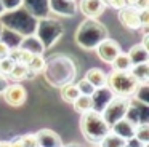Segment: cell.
Wrapping results in <instances>:
<instances>
[{
  "instance_id": "cell-1",
  "label": "cell",
  "mask_w": 149,
  "mask_h": 147,
  "mask_svg": "<svg viewBox=\"0 0 149 147\" xmlns=\"http://www.w3.org/2000/svg\"><path fill=\"white\" fill-rule=\"evenodd\" d=\"M79 128L84 137L91 144H100V141L111 131L109 125L103 118L101 112L96 110H88L80 115L79 120Z\"/></svg>"
},
{
  "instance_id": "cell-2",
  "label": "cell",
  "mask_w": 149,
  "mask_h": 147,
  "mask_svg": "<svg viewBox=\"0 0 149 147\" xmlns=\"http://www.w3.org/2000/svg\"><path fill=\"white\" fill-rule=\"evenodd\" d=\"M106 88L111 89L114 96H123V98H133L139 83L132 77L130 72H116L112 70L106 77Z\"/></svg>"
},
{
  "instance_id": "cell-3",
  "label": "cell",
  "mask_w": 149,
  "mask_h": 147,
  "mask_svg": "<svg viewBox=\"0 0 149 147\" xmlns=\"http://www.w3.org/2000/svg\"><path fill=\"white\" fill-rule=\"evenodd\" d=\"M130 107V98H123V96H114L109 101V104L103 109L101 115L106 120V123L109 125V128L112 126L116 121H119L120 118H123L128 112Z\"/></svg>"
},
{
  "instance_id": "cell-4",
  "label": "cell",
  "mask_w": 149,
  "mask_h": 147,
  "mask_svg": "<svg viewBox=\"0 0 149 147\" xmlns=\"http://www.w3.org/2000/svg\"><path fill=\"white\" fill-rule=\"evenodd\" d=\"M80 32H87V37H80L77 38V43L80 45L82 48H96V45L100 43L101 40L107 37L106 35V29L100 24V22H91V19H88L87 22L80 26L79 29Z\"/></svg>"
},
{
  "instance_id": "cell-5",
  "label": "cell",
  "mask_w": 149,
  "mask_h": 147,
  "mask_svg": "<svg viewBox=\"0 0 149 147\" xmlns=\"http://www.w3.org/2000/svg\"><path fill=\"white\" fill-rule=\"evenodd\" d=\"M5 102L11 107H21L27 101V89L21 83H8L2 93Z\"/></svg>"
},
{
  "instance_id": "cell-6",
  "label": "cell",
  "mask_w": 149,
  "mask_h": 147,
  "mask_svg": "<svg viewBox=\"0 0 149 147\" xmlns=\"http://www.w3.org/2000/svg\"><path fill=\"white\" fill-rule=\"evenodd\" d=\"M96 54L98 58H100L103 62L106 64H111L114 59H116V56L122 51V48H120V43L117 40H114V38H109L106 37L104 40H101L100 43L96 45Z\"/></svg>"
},
{
  "instance_id": "cell-7",
  "label": "cell",
  "mask_w": 149,
  "mask_h": 147,
  "mask_svg": "<svg viewBox=\"0 0 149 147\" xmlns=\"http://www.w3.org/2000/svg\"><path fill=\"white\" fill-rule=\"evenodd\" d=\"M106 2L104 0H80L79 2V10L80 13L88 19H96L106 10Z\"/></svg>"
},
{
  "instance_id": "cell-8",
  "label": "cell",
  "mask_w": 149,
  "mask_h": 147,
  "mask_svg": "<svg viewBox=\"0 0 149 147\" xmlns=\"http://www.w3.org/2000/svg\"><path fill=\"white\" fill-rule=\"evenodd\" d=\"M117 18H119L120 24H122L123 27H127L128 31H138V29H141V22H139V11H138V10L130 8V6H125V8L119 10Z\"/></svg>"
},
{
  "instance_id": "cell-9",
  "label": "cell",
  "mask_w": 149,
  "mask_h": 147,
  "mask_svg": "<svg viewBox=\"0 0 149 147\" xmlns=\"http://www.w3.org/2000/svg\"><path fill=\"white\" fill-rule=\"evenodd\" d=\"M39 147H63V139L56 131L50 128H42L36 133Z\"/></svg>"
},
{
  "instance_id": "cell-10",
  "label": "cell",
  "mask_w": 149,
  "mask_h": 147,
  "mask_svg": "<svg viewBox=\"0 0 149 147\" xmlns=\"http://www.w3.org/2000/svg\"><path fill=\"white\" fill-rule=\"evenodd\" d=\"M135 128H136V123H133L130 118L123 117L111 126V131L127 141V139H132V137L135 136Z\"/></svg>"
},
{
  "instance_id": "cell-11",
  "label": "cell",
  "mask_w": 149,
  "mask_h": 147,
  "mask_svg": "<svg viewBox=\"0 0 149 147\" xmlns=\"http://www.w3.org/2000/svg\"><path fill=\"white\" fill-rule=\"evenodd\" d=\"M114 98V94L111 93L109 88L103 86V88H96L91 94V101H93V110L103 112V109L109 104V101Z\"/></svg>"
},
{
  "instance_id": "cell-12",
  "label": "cell",
  "mask_w": 149,
  "mask_h": 147,
  "mask_svg": "<svg viewBox=\"0 0 149 147\" xmlns=\"http://www.w3.org/2000/svg\"><path fill=\"white\" fill-rule=\"evenodd\" d=\"M106 77H107V74L103 69H100V67H91V69H88L85 72L84 78L93 88H103V86H106Z\"/></svg>"
},
{
  "instance_id": "cell-13",
  "label": "cell",
  "mask_w": 149,
  "mask_h": 147,
  "mask_svg": "<svg viewBox=\"0 0 149 147\" xmlns=\"http://www.w3.org/2000/svg\"><path fill=\"white\" fill-rule=\"evenodd\" d=\"M130 61H132V66H136V64H146L149 61V50L144 48L141 43H136L127 51Z\"/></svg>"
},
{
  "instance_id": "cell-14",
  "label": "cell",
  "mask_w": 149,
  "mask_h": 147,
  "mask_svg": "<svg viewBox=\"0 0 149 147\" xmlns=\"http://www.w3.org/2000/svg\"><path fill=\"white\" fill-rule=\"evenodd\" d=\"M50 6L55 13L63 16H71L75 13V3L74 0H48Z\"/></svg>"
},
{
  "instance_id": "cell-15",
  "label": "cell",
  "mask_w": 149,
  "mask_h": 147,
  "mask_svg": "<svg viewBox=\"0 0 149 147\" xmlns=\"http://www.w3.org/2000/svg\"><path fill=\"white\" fill-rule=\"evenodd\" d=\"M132 74V77L139 83V85H148L149 82V64H136L132 66V69L128 70Z\"/></svg>"
},
{
  "instance_id": "cell-16",
  "label": "cell",
  "mask_w": 149,
  "mask_h": 147,
  "mask_svg": "<svg viewBox=\"0 0 149 147\" xmlns=\"http://www.w3.org/2000/svg\"><path fill=\"white\" fill-rule=\"evenodd\" d=\"M32 56H34V53H31L29 50H26V48H23V46L11 48V51H10L11 59H13L16 64H24V66L29 64V61L32 59Z\"/></svg>"
},
{
  "instance_id": "cell-17",
  "label": "cell",
  "mask_w": 149,
  "mask_h": 147,
  "mask_svg": "<svg viewBox=\"0 0 149 147\" xmlns=\"http://www.w3.org/2000/svg\"><path fill=\"white\" fill-rule=\"evenodd\" d=\"M111 67H112V70H116V72H128V70L132 69V61H130L128 54L120 51L116 56V59L111 62Z\"/></svg>"
},
{
  "instance_id": "cell-18",
  "label": "cell",
  "mask_w": 149,
  "mask_h": 147,
  "mask_svg": "<svg viewBox=\"0 0 149 147\" xmlns=\"http://www.w3.org/2000/svg\"><path fill=\"white\" fill-rule=\"evenodd\" d=\"M31 75H34V74H31V72H29L27 66H24V64H15V67L11 69V72L8 74L7 78L13 80L15 83H21L23 80L29 78Z\"/></svg>"
},
{
  "instance_id": "cell-19",
  "label": "cell",
  "mask_w": 149,
  "mask_h": 147,
  "mask_svg": "<svg viewBox=\"0 0 149 147\" xmlns=\"http://www.w3.org/2000/svg\"><path fill=\"white\" fill-rule=\"evenodd\" d=\"M59 93H61V98L64 102H68V104H72V102L75 101V99L80 96V93H79V88L77 85H75L74 82L72 83H68V85H63L61 88H59Z\"/></svg>"
},
{
  "instance_id": "cell-20",
  "label": "cell",
  "mask_w": 149,
  "mask_h": 147,
  "mask_svg": "<svg viewBox=\"0 0 149 147\" xmlns=\"http://www.w3.org/2000/svg\"><path fill=\"white\" fill-rule=\"evenodd\" d=\"M72 107L77 114H85L88 110H93V101H91V96L87 94H80L74 102H72Z\"/></svg>"
},
{
  "instance_id": "cell-21",
  "label": "cell",
  "mask_w": 149,
  "mask_h": 147,
  "mask_svg": "<svg viewBox=\"0 0 149 147\" xmlns=\"http://www.w3.org/2000/svg\"><path fill=\"white\" fill-rule=\"evenodd\" d=\"M98 147H125V139H122L120 136H117L112 131H109V133L100 141Z\"/></svg>"
},
{
  "instance_id": "cell-22",
  "label": "cell",
  "mask_w": 149,
  "mask_h": 147,
  "mask_svg": "<svg viewBox=\"0 0 149 147\" xmlns=\"http://www.w3.org/2000/svg\"><path fill=\"white\" fill-rule=\"evenodd\" d=\"M45 64H47V59L43 58V54H34L32 59L29 61V64H27V69H29L31 74H39V72H43V69H45Z\"/></svg>"
},
{
  "instance_id": "cell-23",
  "label": "cell",
  "mask_w": 149,
  "mask_h": 147,
  "mask_svg": "<svg viewBox=\"0 0 149 147\" xmlns=\"http://www.w3.org/2000/svg\"><path fill=\"white\" fill-rule=\"evenodd\" d=\"M135 139H138L139 142L146 144L148 146L149 144V123H139L136 125L135 128Z\"/></svg>"
},
{
  "instance_id": "cell-24",
  "label": "cell",
  "mask_w": 149,
  "mask_h": 147,
  "mask_svg": "<svg viewBox=\"0 0 149 147\" xmlns=\"http://www.w3.org/2000/svg\"><path fill=\"white\" fill-rule=\"evenodd\" d=\"M15 64H16V62H15L10 56L3 58V59H0V75L8 77V74L11 72V69L15 67Z\"/></svg>"
},
{
  "instance_id": "cell-25",
  "label": "cell",
  "mask_w": 149,
  "mask_h": 147,
  "mask_svg": "<svg viewBox=\"0 0 149 147\" xmlns=\"http://www.w3.org/2000/svg\"><path fill=\"white\" fill-rule=\"evenodd\" d=\"M75 85H77L79 93H80V94H87V96H91V94H93V91L96 89V88H93V86H91V85H90V83H88L85 78L79 80V82L75 83Z\"/></svg>"
},
{
  "instance_id": "cell-26",
  "label": "cell",
  "mask_w": 149,
  "mask_h": 147,
  "mask_svg": "<svg viewBox=\"0 0 149 147\" xmlns=\"http://www.w3.org/2000/svg\"><path fill=\"white\" fill-rule=\"evenodd\" d=\"M19 141L23 142L24 147H39L37 146V137H36V133H27V134H23L19 137Z\"/></svg>"
},
{
  "instance_id": "cell-27",
  "label": "cell",
  "mask_w": 149,
  "mask_h": 147,
  "mask_svg": "<svg viewBox=\"0 0 149 147\" xmlns=\"http://www.w3.org/2000/svg\"><path fill=\"white\" fill-rule=\"evenodd\" d=\"M24 0H0V5L2 8L7 10V11H13V10H18L21 5H23Z\"/></svg>"
},
{
  "instance_id": "cell-28",
  "label": "cell",
  "mask_w": 149,
  "mask_h": 147,
  "mask_svg": "<svg viewBox=\"0 0 149 147\" xmlns=\"http://www.w3.org/2000/svg\"><path fill=\"white\" fill-rule=\"evenodd\" d=\"M106 5H109L111 8H114V10H122V8H125V0H106Z\"/></svg>"
},
{
  "instance_id": "cell-29",
  "label": "cell",
  "mask_w": 149,
  "mask_h": 147,
  "mask_svg": "<svg viewBox=\"0 0 149 147\" xmlns=\"http://www.w3.org/2000/svg\"><path fill=\"white\" fill-rule=\"evenodd\" d=\"M10 51H11V48L8 46L3 40H0V59L8 58V56H10Z\"/></svg>"
},
{
  "instance_id": "cell-30",
  "label": "cell",
  "mask_w": 149,
  "mask_h": 147,
  "mask_svg": "<svg viewBox=\"0 0 149 147\" xmlns=\"http://www.w3.org/2000/svg\"><path fill=\"white\" fill-rule=\"evenodd\" d=\"M125 147H148V146L143 144V142H139L138 139H135V137H132V139L125 141Z\"/></svg>"
},
{
  "instance_id": "cell-31",
  "label": "cell",
  "mask_w": 149,
  "mask_h": 147,
  "mask_svg": "<svg viewBox=\"0 0 149 147\" xmlns=\"http://www.w3.org/2000/svg\"><path fill=\"white\" fill-rule=\"evenodd\" d=\"M135 10L143 11V10H149V0H136Z\"/></svg>"
},
{
  "instance_id": "cell-32",
  "label": "cell",
  "mask_w": 149,
  "mask_h": 147,
  "mask_svg": "<svg viewBox=\"0 0 149 147\" xmlns=\"http://www.w3.org/2000/svg\"><path fill=\"white\" fill-rule=\"evenodd\" d=\"M7 85H8V78L3 75H0V93H3V89L7 88Z\"/></svg>"
},
{
  "instance_id": "cell-33",
  "label": "cell",
  "mask_w": 149,
  "mask_h": 147,
  "mask_svg": "<svg viewBox=\"0 0 149 147\" xmlns=\"http://www.w3.org/2000/svg\"><path fill=\"white\" fill-rule=\"evenodd\" d=\"M141 45L144 48H148L149 50V35H148V32H144V35H143V42H141Z\"/></svg>"
},
{
  "instance_id": "cell-34",
  "label": "cell",
  "mask_w": 149,
  "mask_h": 147,
  "mask_svg": "<svg viewBox=\"0 0 149 147\" xmlns=\"http://www.w3.org/2000/svg\"><path fill=\"white\" fill-rule=\"evenodd\" d=\"M10 146H11V147H24V146H23V142L19 141V137H16V139L10 141Z\"/></svg>"
},
{
  "instance_id": "cell-35",
  "label": "cell",
  "mask_w": 149,
  "mask_h": 147,
  "mask_svg": "<svg viewBox=\"0 0 149 147\" xmlns=\"http://www.w3.org/2000/svg\"><path fill=\"white\" fill-rule=\"evenodd\" d=\"M0 147H11L10 141H0Z\"/></svg>"
}]
</instances>
